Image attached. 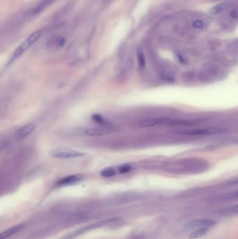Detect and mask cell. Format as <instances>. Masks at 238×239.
Segmentation results:
<instances>
[{
  "instance_id": "23",
  "label": "cell",
  "mask_w": 238,
  "mask_h": 239,
  "mask_svg": "<svg viewBox=\"0 0 238 239\" xmlns=\"http://www.w3.org/2000/svg\"><path fill=\"white\" fill-rule=\"evenodd\" d=\"M105 2H108V1H109V0H105Z\"/></svg>"
},
{
  "instance_id": "4",
  "label": "cell",
  "mask_w": 238,
  "mask_h": 239,
  "mask_svg": "<svg viewBox=\"0 0 238 239\" xmlns=\"http://www.w3.org/2000/svg\"><path fill=\"white\" fill-rule=\"evenodd\" d=\"M224 132V130L219 127H205L201 129H195L186 131L182 132V134L186 135H194V136H205V135H212V134H218Z\"/></svg>"
},
{
  "instance_id": "16",
  "label": "cell",
  "mask_w": 238,
  "mask_h": 239,
  "mask_svg": "<svg viewBox=\"0 0 238 239\" xmlns=\"http://www.w3.org/2000/svg\"><path fill=\"white\" fill-rule=\"evenodd\" d=\"M51 2V0H44V1L42 2L40 4H38L37 7H36L35 9L33 11V13L34 14H37L39 12L42 11V10H43L45 8H46L48 4H50Z\"/></svg>"
},
{
  "instance_id": "8",
  "label": "cell",
  "mask_w": 238,
  "mask_h": 239,
  "mask_svg": "<svg viewBox=\"0 0 238 239\" xmlns=\"http://www.w3.org/2000/svg\"><path fill=\"white\" fill-rule=\"evenodd\" d=\"M219 214L225 217H230L238 215V204L222 209L221 211H220Z\"/></svg>"
},
{
  "instance_id": "22",
  "label": "cell",
  "mask_w": 238,
  "mask_h": 239,
  "mask_svg": "<svg viewBox=\"0 0 238 239\" xmlns=\"http://www.w3.org/2000/svg\"><path fill=\"white\" fill-rule=\"evenodd\" d=\"M227 184L228 185H238V178L237 179H235V180H233V181H229Z\"/></svg>"
},
{
  "instance_id": "11",
  "label": "cell",
  "mask_w": 238,
  "mask_h": 239,
  "mask_svg": "<svg viewBox=\"0 0 238 239\" xmlns=\"http://www.w3.org/2000/svg\"><path fill=\"white\" fill-rule=\"evenodd\" d=\"M238 199V190L228 192L224 195H221L216 197V199L223 200V201H228V200H234Z\"/></svg>"
},
{
  "instance_id": "17",
  "label": "cell",
  "mask_w": 238,
  "mask_h": 239,
  "mask_svg": "<svg viewBox=\"0 0 238 239\" xmlns=\"http://www.w3.org/2000/svg\"><path fill=\"white\" fill-rule=\"evenodd\" d=\"M137 58H138V64H139L140 67L143 68L144 67V65H145V59H144V56L143 51L140 49H138V50Z\"/></svg>"
},
{
  "instance_id": "6",
  "label": "cell",
  "mask_w": 238,
  "mask_h": 239,
  "mask_svg": "<svg viewBox=\"0 0 238 239\" xmlns=\"http://www.w3.org/2000/svg\"><path fill=\"white\" fill-rule=\"evenodd\" d=\"M36 129V125L34 124H28L20 127L15 133V136L18 140H23L30 135Z\"/></svg>"
},
{
  "instance_id": "12",
  "label": "cell",
  "mask_w": 238,
  "mask_h": 239,
  "mask_svg": "<svg viewBox=\"0 0 238 239\" xmlns=\"http://www.w3.org/2000/svg\"><path fill=\"white\" fill-rule=\"evenodd\" d=\"M228 7V5L225 3H222V4H219L215 6V7L212 8V9L210 10V13L213 15H216L221 13V12L226 9Z\"/></svg>"
},
{
  "instance_id": "10",
  "label": "cell",
  "mask_w": 238,
  "mask_h": 239,
  "mask_svg": "<svg viewBox=\"0 0 238 239\" xmlns=\"http://www.w3.org/2000/svg\"><path fill=\"white\" fill-rule=\"evenodd\" d=\"M209 230V227H200L198 228L194 231L191 233L189 236V238L190 239H196L199 238L205 235Z\"/></svg>"
},
{
  "instance_id": "20",
  "label": "cell",
  "mask_w": 238,
  "mask_h": 239,
  "mask_svg": "<svg viewBox=\"0 0 238 239\" xmlns=\"http://www.w3.org/2000/svg\"><path fill=\"white\" fill-rule=\"evenodd\" d=\"M230 16L233 19H237L238 18V8H235L230 11Z\"/></svg>"
},
{
  "instance_id": "7",
  "label": "cell",
  "mask_w": 238,
  "mask_h": 239,
  "mask_svg": "<svg viewBox=\"0 0 238 239\" xmlns=\"http://www.w3.org/2000/svg\"><path fill=\"white\" fill-rule=\"evenodd\" d=\"M83 180V176L81 175H73L65 177L58 182L60 185H68L79 183Z\"/></svg>"
},
{
  "instance_id": "5",
  "label": "cell",
  "mask_w": 238,
  "mask_h": 239,
  "mask_svg": "<svg viewBox=\"0 0 238 239\" xmlns=\"http://www.w3.org/2000/svg\"><path fill=\"white\" fill-rule=\"evenodd\" d=\"M216 225V221L207 219V218H200L191 220L186 224L188 228H200V227H210Z\"/></svg>"
},
{
  "instance_id": "1",
  "label": "cell",
  "mask_w": 238,
  "mask_h": 239,
  "mask_svg": "<svg viewBox=\"0 0 238 239\" xmlns=\"http://www.w3.org/2000/svg\"><path fill=\"white\" fill-rule=\"evenodd\" d=\"M41 34H42L41 30H37V31H35L34 32H33L28 38H27L26 40L24 41L20 45L19 47L15 50L13 55H12V57L10 59L9 62H8V64H11V63H13V62H15L16 59H18L21 55H23L24 53H25L33 44L37 42V41L41 37Z\"/></svg>"
},
{
  "instance_id": "13",
  "label": "cell",
  "mask_w": 238,
  "mask_h": 239,
  "mask_svg": "<svg viewBox=\"0 0 238 239\" xmlns=\"http://www.w3.org/2000/svg\"><path fill=\"white\" fill-rule=\"evenodd\" d=\"M116 174V170L114 167H108V168H105L104 169L102 170V171L101 172V175L103 176V177L105 178H109V177H113Z\"/></svg>"
},
{
  "instance_id": "19",
  "label": "cell",
  "mask_w": 238,
  "mask_h": 239,
  "mask_svg": "<svg viewBox=\"0 0 238 239\" xmlns=\"http://www.w3.org/2000/svg\"><path fill=\"white\" fill-rule=\"evenodd\" d=\"M193 26L196 29H201L204 27V23L202 20H195L193 23Z\"/></svg>"
},
{
  "instance_id": "3",
  "label": "cell",
  "mask_w": 238,
  "mask_h": 239,
  "mask_svg": "<svg viewBox=\"0 0 238 239\" xmlns=\"http://www.w3.org/2000/svg\"><path fill=\"white\" fill-rule=\"evenodd\" d=\"M111 130L108 128H92L80 127L73 131V135L78 136H104L111 132Z\"/></svg>"
},
{
  "instance_id": "2",
  "label": "cell",
  "mask_w": 238,
  "mask_h": 239,
  "mask_svg": "<svg viewBox=\"0 0 238 239\" xmlns=\"http://www.w3.org/2000/svg\"><path fill=\"white\" fill-rule=\"evenodd\" d=\"M49 155L50 157L57 159H71L83 157L85 155V153L68 148H59L50 150Z\"/></svg>"
},
{
  "instance_id": "14",
  "label": "cell",
  "mask_w": 238,
  "mask_h": 239,
  "mask_svg": "<svg viewBox=\"0 0 238 239\" xmlns=\"http://www.w3.org/2000/svg\"><path fill=\"white\" fill-rule=\"evenodd\" d=\"M157 125V122H156V119H149L145 120L140 122L139 124V126L141 127H151Z\"/></svg>"
},
{
  "instance_id": "9",
  "label": "cell",
  "mask_w": 238,
  "mask_h": 239,
  "mask_svg": "<svg viewBox=\"0 0 238 239\" xmlns=\"http://www.w3.org/2000/svg\"><path fill=\"white\" fill-rule=\"evenodd\" d=\"M23 225H18L17 226H15L13 227L8 229L7 231H4V232H2L1 234H0V239H5L8 237H9L10 236L13 235L16 233H18L19 231H20L21 229H23Z\"/></svg>"
},
{
  "instance_id": "21",
  "label": "cell",
  "mask_w": 238,
  "mask_h": 239,
  "mask_svg": "<svg viewBox=\"0 0 238 239\" xmlns=\"http://www.w3.org/2000/svg\"><path fill=\"white\" fill-rule=\"evenodd\" d=\"M57 45H58V46H60V47L63 46H64V45L65 44V39H64V38H62V37L59 38H58V39H57Z\"/></svg>"
},
{
  "instance_id": "15",
  "label": "cell",
  "mask_w": 238,
  "mask_h": 239,
  "mask_svg": "<svg viewBox=\"0 0 238 239\" xmlns=\"http://www.w3.org/2000/svg\"><path fill=\"white\" fill-rule=\"evenodd\" d=\"M92 118L94 122H97L98 124H101V125H108V122L105 120L103 116L100 114H98V113H96V114L93 115L92 116Z\"/></svg>"
},
{
  "instance_id": "18",
  "label": "cell",
  "mask_w": 238,
  "mask_h": 239,
  "mask_svg": "<svg viewBox=\"0 0 238 239\" xmlns=\"http://www.w3.org/2000/svg\"><path fill=\"white\" fill-rule=\"evenodd\" d=\"M131 170V166L127 164H124V165H122L119 166L118 171L120 174H126V173L129 172Z\"/></svg>"
}]
</instances>
